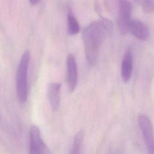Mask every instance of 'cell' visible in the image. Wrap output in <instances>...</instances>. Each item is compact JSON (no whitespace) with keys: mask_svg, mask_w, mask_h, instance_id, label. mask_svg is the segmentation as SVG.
Instances as JSON below:
<instances>
[{"mask_svg":"<svg viewBox=\"0 0 154 154\" xmlns=\"http://www.w3.org/2000/svg\"><path fill=\"white\" fill-rule=\"evenodd\" d=\"M30 61L29 51H25L21 56L16 76V91L18 101L25 103L28 98V72Z\"/></svg>","mask_w":154,"mask_h":154,"instance_id":"obj_2","label":"cell"},{"mask_svg":"<svg viewBox=\"0 0 154 154\" xmlns=\"http://www.w3.org/2000/svg\"><path fill=\"white\" fill-rule=\"evenodd\" d=\"M112 22L102 19L91 22L82 31V40L86 61L90 66H94L97 60L100 48L106 34L112 31Z\"/></svg>","mask_w":154,"mask_h":154,"instance_id":"obj_1","label":"cell"},{"mask_svg":"<svg viewBox=\"0 0 154 154\" xmlns=\"http://www.w3.org/2000/svg\"><path fill=\"white\" fill-rule=\"evenodd\" d=\"M119 4V14L117 25L122 34L128 32V25L131 19L132 5L128 0H117Z\"/></svg>","mask_w":154,"mask_h":154,"instance_id":"obj_5","label":"cell"},{"mask_svg":"<svg viewBox=\"0 0 154 154\" xmlns=\"http://www.w3.org/2000/svg\"><path fill=\"white\" fill-rule=\"evenodd\" d=\"M133 54L129 48L124 54L121 66V76L124 82H128L131 78L133 70Z\"/></svg>","mask_w":154,"mask_h":154,"instance_id":"obj_8","label":"cell"},{"mask_svg":"<svg viewBox=\"0 0 154 154\" xmlns=\"http://www.w3.org/2000/svg\"><path fill=\"white\" fill-rule=\"evenodd\" d=\"M61 87L60 82H54L49 85L48 88V99L52 109L54 111L58 110L61 100Z\"/></svg>","mask_w":154,"mask_h":154,"instance_id":"obj_9","label":"cell"},{"mask_svg":"<svg viewBox=\"0 0 154 154\" xmlns=\"http://www.w3.org/2000/svg\"><path fill=\"white\" fill-rule=\"evenodd\" d=\"M67 29L70 35H73L78 34L80 31V26L78 20L71 10L68 11L67 16Z\"/></svg>","mask_w":154,"mask_h":154,"instance_id":"obj_11","label":"cell"},{"mask_svg":"<svg viewBox=\"0 0 154 154\" xmlns=\"http://www.w3.org/2000/svg\"><path fill=\"white\" fill-rule=\"evenodd\" d=\"M29 1L32 5H37L38 3H39L40 0H29Z\"/></svg>","mask_w":154,"mask_h":154,"instance_id":"obj_13","label":"cell"},{"mask_svg":"<svg viewBox=\"0 0 154 154\" xmlns=\"http://www.w3.org/2000/svg\"><path fill=\"white\" fill-rule=\"evenodd\" d=\"M130 32L139 40L146 41L149 37V31L147 26L138 19H131L128 25V32Z\"/></svg>","mask_w":154,"mask_h":154,"instance_id":"obj_7","label":"cell"},{"mask_svg":"<svg viewBox=\"0 0 154 154\" xmlns=\"http://www.w3.org/2000/svg\"><path fill=\"white\" fill-rule=\"evenodd\" d=\"M138 122L147 152L149 154H153V133L152 122L144 114L139 115Z\"/></svg>","mask_w":154,"mask_h":154,"instance_id":"obj_4","label":"cell"},{"mask_svg":"<svg viewBox=\"0 0 154 154\" xmlns=\"http://www.w3.org/2000/svg\"><path fill=\"white\" fill-rule=\"evenodd\" d=\"M66 82L69 91L73 92L78 82V66L72 54H68L66 59Z\"/></svg>","mask_w":154,"mask_h":154,"instance_id":"obj_6","label":"cell"},{"mask_svg":"<svg viewBox=\"0 0 154 154\" xmlns=\"http://www.w3.org/2000/svg\"><path fill=\"white\" fill-rule=\"evenodd\" d=\"M29 153L50 154L48 147L42 140L40 129L32 125L29 129Z\"/></svg>","mask_w":154,"mask_h":154,"instance_id":"obj_3","label":"cell"},{"mask_svg":"<svg viewBox=\"0 0 154 154\" xmlns=\"http://www.w3.org/2000/svg\"><path fill=\"white\" fill-rule=\"evenodd\" d=\"M84 134L82 131L78 132L74 137L72 147L69 154H82Z\"/></svg>","mask_w":154,"mask_h":154,"instance_id":"obj_10","label":"cell"},{"mask_svg":"<svg viewBox=\"0 0 154 154\" xmlns=\"http://www.w3.org/2000/svg\"><path fill=\"white\" fill-rule=\"evenodd\" d=\"M137 3L141 5L144 11L152 12L153 10V0H135Z\"/></svg>","mask_w":154,"mask_h":154,"instance_id":"obj_12","label":"cell"}]
</instances>
